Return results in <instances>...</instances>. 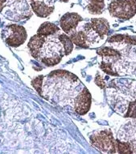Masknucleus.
I'll return each instance as SVG.
<instances>
[{
    "mask_svg": "<svg viewBox=\"0 0 136 154\" xmlns=\"http://www.w3.org/2000/svg\"><path fill=\"white\" fill-rule=\"evenodd\" d=\"M81 20H82L81 16H79L77 13H74V12L66 13L62 16L60 20V27L64 30V32L70 33L72 31L76 29L78 23Z\"/></svg>",
    "mask_w": 136,
    "mask_h": 154,
    "instance_id": "423d86ee",
    "label": "nucleus"
},
{
    "mask_svg": "<svg viewBox=\"0 0 136 154\" xmlns=\"http://www.w3.org/2000/svg\"><path fill=\"white\" fill-rule=\"evenodd\" d=\"M3 32L6 43L13 47H17L24 44L27 39L26 30L20 25H9Z\"/></svg>",
    "mask_w": 136,
    "mask_h": 154,
    "instance_id": "20e7f679",
    "label": "nucleus"
},
{
    "mask_svg": "<svg viewBox=\"0 0 136 154\" xmlns=\"http://www.w3.org/2000/svg\"><path fill=\"white\" fill-rule=\"evenodd\" d=\"M61 1H63V2H65V3H66V2H68V0H61Z\"/></svg>",
    "mask_w": 136,
    "mask_h": 154,
    "instance_id": "4be33fe9",
    "label": "nucleus"
},
{
    "mask_svg": "<svg viewBox=\"0 0 136 154\" xmlns=\"http://www.w3.org/2000/svg\"><path fill=\"white\" fill-rule=\"evenodd\" d=\"M90 24H91V26L94 32H96L101 38H103L109 32L110 25L106 19H92Z\"/></svg>",
    "mask_w": 136,
    "mask_h": 154,
    "instance_id": "1a4fd4ad",
    "label": "nucleus"
},
{
    "mask_svg": "<svg viewBox=\"0 0 136 154\" xmlns=\"http://www.w3.org/2000/svg\"><path fill=\"white\" fill-rule=\"evenodd\" d=\"M46 38H47L46 36L39 34V33H37L31 38L28 43V48L30 49L31 55L33 56L35 59H39V53Z\"/></svg>",
    "mask_w": 136,
    "mask_h": 154,
    "instance_id": "6e6552de",
    "label": "nucleus"
},
{
    "mask_svg": "<svg viewBox=\"0 0 136 154\" xmlns=\"http://www.w3.org/2000/svg\"><path fill=\"white\" fill-rule=\"evenodd\" d=\"M59 32V28L56 24L50 23V22H45L44 24H41V26L39 27L37 33L44 35V36H51Z\"/></svg>",
    "mask_w": 136,
    "mask_h": 154,
    "instance_id": "f8f14e48",
    "label": "nucleus"
},
{
    "mask_svg": "<svg viewBox=\"0 0 136 154\" xmlns=\"http://www.w3.org/2000/svg\"><path fill=\"white\" fill-rule=\"evenodd\" d=\"M126 118H136V100L129 104L128 110L125 115Z\"/></svg>",
    "mask_w": 136,
    "mask_h": 154,
    "instance_id": "6ab92c4d",
    "label": "nucleus"
},
{
    "mask_svg": "<svg viewBox=\"0 0 136 154\" xmlns=\"http://www.w3.org/2000/svg\"><path fill=\"white\" fill-rule=\"evenodd\" d=\"M135 3H136V0H135Z\"/></svg>",
    "mask_w": 136,
    "mask_h": 154,
    "instance_id": "b1692460",
    "label": "nucleus"
},
{
    "mask_svg": "<svg viewBox=\"0 0 136 154\" xmlns=\"http://www.w3.org/2000/svg\"><path fill=\"white\" fill-rule=\"evenodd\" d=\"M91 143L103 152L114 153L116 150V140L110 130H102L94 133L90 137Z\"/></svg>",
    "mask_w": 136,
    "mask_h": 154,
    "instance_id": "7ed1b4c3",
    "label": "nucleus"
},
{
    "mask_svg": "<svg viewBox=\"0 0 136 154\" xmlns=\"http://www.w3.org/2000/svg\"><path fill=\"white\" fill-rule=\"evenodd\" d=\"M58 39L60 40L61 44L64 46L65 54H69L72 52L73 49V42L71 40V38L68 37L66 34H60L58 37Z\"/></svg>",
    "mask_w": 136,
    "mask_h": 154,
    "instance_id": "2eb2a0df",
    "label": "nucleus"
},
{
    "mask_svg": "<svg viewBox=\"0 0 136 154\" xmlns=\"http://www.w3.org/2000/svg\"><path fill=\"white\" fill-rule=\"evenodd\" d=\"M7 0H0V12H2Z\"/></svg>",
    "mask_w": 136,
    "mask_h": 154,
    "instance_id": "412c9836",
    "label": "nucleus"
},
{
    "mask_svg": "<svg viewBox=\"0 0 136 154\" xmlns=\"http://www.w3.org/2000/svg\"><path fill=\"white\" fill-rule=\"evenodd\" d=\"M107 41L109 42H124L128 45H136V37H131L128 35H114V36L110 37Z\"/></svg>",
    "mask_w": 136,
    "mask_h": 154,
    "instance_id": "ddd939ff",
    "label": "nucleus"
},
{
    "mask_svg": "<svg viewBox=\"0 0 136 154\" xmlns=\"http://www.w3.org/2000/svg\"><path fill=\"white\" fill-rule=\"evenodd\" d=\"M71 40L73 42V44H75L77 46L80 47L86 48L89 46V42L87 40L86 35L83 31H72L70 32Z\"/></svg>",
    "mask_w": 136,
    "mask_h": 154,
    "instance_id": "9d476101",
    "label": "nucleus"
},
{
    "mask_svg": "<svg viewBox=\"0 0 136 154\" xmlns=\"http://www.w3.org/2000/svg\"><path fill=\"white\" fill-rule=\"evenodd\" d=\"M95 83L101 88H106V83H105L104 80L102 79V77L101 75H97L96 78H95Z\"/></svg>",
    "mask_w": 136,
    "mask_h": 154,
    "instance_id": "aec40b11",
    "label": "nucleus"
},
{
    "mask_svg": "<svg viewBox=\"0 0 136 154\" xmlns=\"http://www.w3.org/2000/svg\"><path fill=\"white\" fill-rule=\"evenodd\" d=\"M113 63L110 61H102L101 63V69L106 74L110 75H114V76H118V74L115 72L114 69L113 68Z\"/></svg>",
    "mask_w": 136,
    "mask_h": 154,
    "instance_id": "f3484780",
    "label": "nucleus"
},
{
    "mask_svg": "<svg viewBox=\"0 0 136 154\" xmlns=\"http://www.w3.org/2000/svg\"><path fill=\"white\" fill-rule=\"evenodd\" d=\"M108 9L114 17L129 20L136 14V3L135 0H114Z\"/></svg>",
    "mask_w": 136,
    "mask_h": 154,
    "instance_id": "f03ea898",
    "label": "nucleus"
},
{
    "mask_svg": "<svg viewBox=\"0 0 136 154\" xmlns=\"http://www.w3.org/2000/svg\"><path fill=\"white\" fill-rule=\"evenodd\" d=\"M97 52L99 55L103 58H106L107 61L112 62V63L114 61H117L118 59H120L121 58V54L118 51H115L110 47L102 48V49L97 50Z\"/></svg>",
    "mask_w": 136,
    "mask_h": 154,
    "instance_id": "9b49d317",
    "label": "nucleus"
},
{
    "mask_svg": "<svg viewBox=\"0 0 136 154\" xmlns=\"http://www.w3.org/2000/svg\"><path fill=\"white\" fill-rule=\"evenodd\" d=\"M30 1H35V0H30Z\"/></svg>",
    "mask_w": 136,
    "mask_h": 154,
    "instance_id": "5701e85b",
    "label": "nucleus"
},
{
    "mask_svg": "<svg viewBox=\"0 0 136 154\" xmlns=\"http://www.w3.org/2000/svg\"><path fill=\"white\" fill-rule=\"evenodd\" d=\"M43 80H44V76H43V75H39V76H38L37 78L34 79V80H32V81H31V85H32V86L36 89L38 93L40 94V95H42L41 91Z\"/></svg>",
    "mask_w": 136,
    "mask_h": 154,
    "instance_id": "a211bd4d",
    "label": "nucleus"
},
{
    "mask_svg": "<svg viewBox=\"0 0 136 154\" xmlns=\"http://www.w3.org/2000/svg\"><path fill=\"white\" fill-rule=\"evenodd\" d=\"M91 106V95L85 87L77 96L74 101V109L81 115L85 114Z\"/></svg>",
    "mask_w": 136,
    "mask_h": 154,
    "instance_id": "39448f33",
    "label": "nucleus"
},
{
    "mask_svg": "<svg viewBox=\"0 0 136 154\" xmlns=\"http://www.w3.org/2000/svg\"><path fill=\"white\" fill-rule=\"evenodd\" d=\"M116 150L118 151V153H133L132 145H131V143H127V142H120L118 140H116Z\"/></svg>",
    "mask_w": 136,
    "mask_h": 154,
    "instance_id": "dca6fc26",
    "label": "nucleus"
},
{
    "mask_svg": "<svg viewBox=\"0 0 136 154\" xmlns=\"http://www.w3.org/2000/svg\"><path fill=\"white\" fill-rule=\"evenodd\" d=\"M30 2L33 11L39 17H47L54 11V7L50 5L48 0H35Z\"/></svg>",
    "mask_w": 136,
    "mask_h": 154,
    "instance_id": "0eeeda50",
    "label": "nucleus"
},
{
    "mask_svg": "<svg viewBox=\"0 0 136 154\" xmlns=\"http://www.w3.org/2000/svg\"><path fill=\"white\" fill-rule=\"evenodd\" d=\"M59 39L48 36L39 53V60L47 66H54L60 62L65 51Z\"/></svg>",
    "mask_w": 136,
    "mask_h": 154,
    "instance_id": "f257e3e1",
    "label": "nucleus"
},
{
    "mask_svg": "<svg viewBox=\"0 0 136 154\" xmlns=\"http://www.w3.org/2000/svg\"><path fill=\"white\" fill-rule=\"evenodd\" d=\"M105 8L104 0H89V4L87 8L91 14L102 13Z\"/></svg>",
    "mask_w": 136,
    "mask_h": 154,
    "instance_id": "4468645a",
    "label": "nucleus"
}]
</instances>
